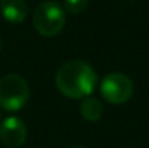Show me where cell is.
<instances>
[{"mask_svg":"<svg viewBox=\"0 0 149 148\" xmlns=\"http://www.w3.org/2000/svg\"><path fill=\"white\" fill-rule=\"evenodd\" d=\"M100 95L111 105L126 103L133 95V81L123 73H110L101 80Z\"/></svg>","mask_w":149,"mask_h":148,"instance_id":"277c9868","label":"cell"},{"mask_svg":"<svg viewBox=\"0 0 149 148\" xmlns=\"http://www.w3.org/2000/svg\"><path fill=\"white\" fill-rule=\"evenodd\" d=\"M0 48H1V42H0Z\"/></svg>","mask_w":149,"mask_h":148,"instance_id":"30bf717a","label":"cell"},{"mask_svg":"<svg viewBox=\"0 0 149 148\" xmlns=\"http://www.w3.org/2000/svg\"><path fill=\"white\" fill-rule=\"evenodd\" d=\"M31 97L28 81L19 74H7L0 80V106L4 110L16 112L26 106Z\"/></svg>","mask_w":149,"mask_h":148,"instance_id":"7a4b0ae2","label":"cell"},{"mask_svg":"<svg viewBox=\"0 0 149 148\" xmlns=\"http://www.w3.org/2000/svg\"><path fill=\"white\" fill-rule=\"evenodd\" d=\"M28 138V128L25 122L16 116L6 118L0 125V141L9 148H19Z\"/></svg>","mask_w":149,"mask_h":148,"instance_id":"5b68a950","label":"cell"},{"mask_svg":"<svg viewBox=\"0 0 149 148\" xmlns=\"http://www.w3.org/2000/svg\"><path fill=\"white\" fill-rule=\"evenodd\" d=\"M88 6V0H65V9L67 12L72 15L83 13Z\"/></svg>","mask_w":149,"mask_h":148,"instance_id":"ba28073f","label":"cell"},{"mask_svg":"<svg viewBox=\"0 0 149 148\" xmlns=\"http://www.w3.org/2000/svg\"><path fill=\"white\" fill-rule=\"evenodd\" d=\"M80 113L86 121L97 122L103 116V105L99 99L88 96V97L83 99V102L80 105Z\"/></svg>","mask_w":149,"mask_h":148,"instance_id":"52a82bcc","label":"cell"},{"mask_svg":"<svg viewBox=\"0 0 149 148\" xmlns=\"http://www.w3.org/2000/svg\"><path fill=\"white\" fill-rule=\"evenodd\" d=\"M71 148H86V147H83V145H74V147H71Z\"/></svg>","mask_w":149,"mask_h":148,"instance_id":"9c48e42d","label":"cell"},{"mask_svg":"<svg viewBox=\"0 0 149 148\" xmlns=\"http://www.w3.org/2000/svg\"><path fill=\"white\" fill-rule=\"evenodd\" d=\"M33 26L39 35L52 38L61 34L65 26V12L55 1H42L33 12Z\"/></svg>","mask_w":149,"mask_h":148,"instance_id":"3957f363","label":"cell"},{"mask_svg":"<svg viewBox=\"0 0 149 148\" xmlns=\"http://www.w3.org/2000/svg\"><path fill=\"white\" fill-rule=\"evenodd\" d=\"M97 84L94 68L83 60H71L62 64L55 74L58 92L68 99L88 97Z\"/></svg>","mask_w":149,"mask_h":148,"instance_id":"6da1fadb","label":"cell"},{"mask_svg":"<svg viewBox=\"0 0 149 148\" xmlns=\"http://www.w3.org/2000/svg\"><path fill=\"white\" fill-rule=\"evenodd\" d=\"M0 12L7 22L22 23L28 18L29 7L25 0H0Z\"/></svg>","mask_w":149,"mask_h":148,"instance_id":"8992f818","label":"cell"}]
</instances>
